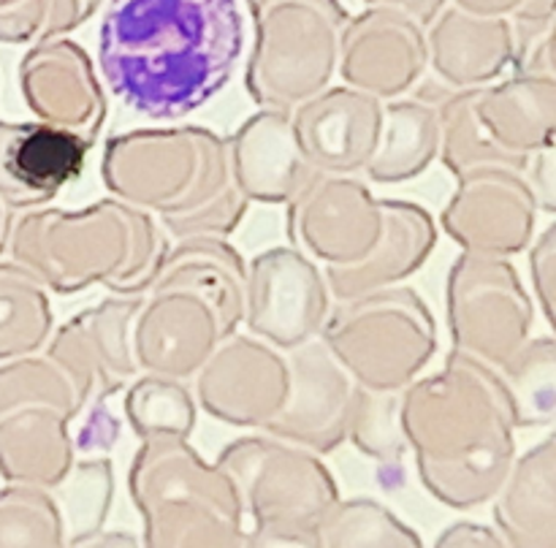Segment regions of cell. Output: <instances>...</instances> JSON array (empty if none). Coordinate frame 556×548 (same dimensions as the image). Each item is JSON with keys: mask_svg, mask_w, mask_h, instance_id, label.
I'll return each instance as SVG.
<instances>
[{"mask_svg": "<svg viewBox=\"0 0 556 548\" xmlns=\"http://www.w3.org/2000/svg\"><path fill=\"white\" fill-rule=\"evenodd\" d=\"M242 49L237 0H112L98 30L109 90L150 119L185 117L212 101Z\"/></svg>", "mask_w": 556, "mask_h": 548, "instance_id": "cell-1", "label": "cell"}, {"mask_svg": "<svg viewBox=\"0 0 556 548\" xmlns=\"http://www.w3.org/2000/svg\"><path fill=\"white\" fill-rule=\"evenodd\" d=\"M85 152L71 130L0 123V199L16 206L49 199L81 171Z\"/></svg>", "mask_w": 556, "mask_h": 548, "instance_id": "cell-2", "label": "cell"}, {"mask_svg": "<svg viewBox=\"0 0 556 548\" xmlns=\"http://www.w3.org/2000/svg\"><path fill=\"white\" fill-rule=\"evenodd\" d=\"M500 521L519 546H556V434L516 467Z\"/></svg>", "mask_w": 556, "mask_h": 548, "instance_id": "cell-3", "label": "cell"}, {"mask_svg": "<svg viewBox=\"0 0 556 548\" xmlns=\"http://www.w3.org/2000/svg\"><path fill=\"white\" fill-rule=\"evenodd\" d=\"M489 114L500 146L525 157L530 150H543L556 141V79L530 71L497 92Z\"/></svg>", "mask_w": 556, "mask_h": 548, "instance_id": "cell-4", "label": "cell"}, {"mask_svg": "<svg viewBox=\"0 0 556 548\" xmlns=\"http://www.w3.org/2000/svg\"><path fill=\"white\" fill-rule=\"evenodd\" d=\"M505 364L514 421L521 426L556 423V340L521 345Z\"/></svg>", "mask_w": 556, "mask_h": 548, "instance_id": "cell-5", "label": "cell"}, {"mask_svg": "<svg viewBox=\"0 0 556 548\" xmlns=\"http://www.w3.org/2000/svg\"><path fill=\"white\" fill-rule=\"evenodd\" d=\"M462 3L483 16H514L525 41L546 30L556 14V0H462Z\"/></svg>", "mask_w": 556, "mask_h": 548, "instance_id": "cell-6", "label": "cell"}, {"mask_svg": "<svg viewBox=\"0 0 556 548\" xmlns=\"http://www.w3.org/2000/svg\"><path fill=\"white\" fill-rule=\"evenodd\" d=\"M532 277H535V288L543 302V309H546L548 320H552L556 331V222L543 233L535 253H532Z\"/></svg>", "mask_w": 556, "mask_h": 548, "instance_id": "cell-7", "label": "cell"}, {"mask_svg": "<svg viewBox=\"0 0 556 548\" xmlns=\"http://www.w3.org/2000/svg\"><path fill=\"white\" fill-rule=\"evenodd\" d=\"M535 184L538 195H541V204L546 206L548 212H556V141L543 146L541 157H538Z\"/></svg>", "mask_w": 556, "mask_h": 548, "instance_id": "cell-8", "label": "cell"}, {"mask_svg": "<svg viewBox=\"0 0 556 548\" xmlns=\"http://www.w3.org/2000/svg\"><path fill=\"white\" fill-rule=\"evenodd\" d=\"M548 36L543 38V43L535 52V63H532L530 71H541V74H548L556 79V14L554 20L548 22Z\"/></svg>", "mask_w": 556, "mask_h": 548, "instance_id": "cell-9", "label": "cell"}, {"mask_svg": "<svg viewBox=\"0 0 556 548\" xmlns=\"http://www.w3.org/2000/svg\"><path fill=\"white\" fill-rule=\"evenodd\" d=\"M407 5H413V9H427V5H434L438 0H405Z\"/></svg>", "mask_w": 556, "mask_h": 548, "instance_id": "cell-10", "label": "cell"}, {"mask_svg": "<svg viewBox=\"0 0 556 548\" xmlns=\"http://www.w3.org/2000/svg\"><path fill=\"white\" fill-rule=\"evenodd\" d=\"M11 3H16V0H0V9H5V5H11Z\"/></svg>", "mask_w": 556, "mask_h": 548, "instance_id": "cell-11", "label": "cell"}]
</instances>
